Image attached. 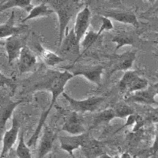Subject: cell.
<instances>
[{
  "label": "cell",
  "mask_w": 158,
  "mask_h": 158,
  "mask_svg": "<svg viewBox=\"0 0 158 158\" xmlns=\"http://www.w3.org/2000/svg\"><path fill=\"white\" fill-rule=\"evenodd\" d=\"M48 2L52 9L59 17V46H60L64 37L65 31L67 29V25L80 6L78 5L79 2H76L75 0H50Z\"/></svg>",
  "instance_id": "obj_2"
},
{
  "label": "cell",
  "mask_w": 158,
  "mask_h": 158,
  "mask_svg": "<svg viewBox=\"0 0 158 158\" xmlns=\"http://www.w3.org/2000/svg\"><path fill=\"white\" fill-rule=\"evenodd\" d=\"M158 83L150 85L147 88L140 91H136L132 94H126V101L130 102L138 103L142 104H157V101L155 100V97L157 94Z\"/></svg>",
  "instance_id": "obj_6"
},
{
  "label": "cell",
  "mask_w": 158,
  "mask_h": 158,
  "mask_svg": "<svg viewBox=\"0 0 158 158\" xmlns=\"http://www.w3.org/2000/svg\"><path fill=\"white\" fill-rule=\"evenodd\" d=\"M32 0H3L0 3V13L13 7H20L29 13L33 8Z\"/></svg>",
  "instance_id": "obj_22"
},
{
  "label": "cell",
  "mask_w": 158,
  "mask_h": 158,
  "mask_svg": "<svg viewBox=\"0 0 158 158\" xmlns=\"http://www.w3.org/2000/svg\"><path fill=\"white\" fill-rule=\"evenodd\" d=\"M138 76H139V74H138V71H137V70H127V71H125L123 76L118 82V88H119V91L121 92V94L127 93L132 81Z\"/></svg>",
  "instance_id": "obj_24"
},
{
  "label": "cell",
  "mask_w": 158,
  "mask_h": 158,
  "mask_svg": "<svg viewBox=\"0 0 158 158\" xmlns=\"http://www.w3.org/2000/svg\"><path fill=\"white\" fill-rule=\"evenodd\" d=\"M62 68L70 72L73 76H84L87 80L95 83L98 86L101 85V77L104 70L103 65H76L74 63Z\"/></svg>",
  "instance_id": "obj_3"
},
{
  "label": "cell",
  "mask_w": 158,
  "mask_h": 158,
  "mask_svg": "<svg viewBox=\"0 0 158 158\" xmlns=\"http://www.w3.org/2000/svg\"><path fill=\"white\" fill-rule=\"evenodd\" d=\"M81 148L87 158H97L104 153L103 143L95 139H89L88 138L84 142Z\"/></svg>",
  "instance_id": "obj_20"
},
{
  "label": "cell",
  "mask_w": 158,
  "mask_h": 158,
  "mask_svg": "<svg viewBox=\"0 0 158 158\" xmlns=\"http://www.w3.org/2000/svg\"><path fill=\"white\" fill-rule=\"evenodd\" d=\"M0 76H1V77H2V74H1V72H0Z\"/></svg>",
  "instance_id": "obj_37"
},
{
  "label": "cell",
  "mask_w": 158,
  "mask_h": 158,
  "mask_svg": "<svg viewBox=\"0 0 158 158\" xmlns=\"http://www.w3.org/2000/svg\"><path fill=\"white\" fill-rule=\"evenodd\" d=\"M148 85H149V81L147 79L138 76L132 81L126 94H132V93H135L136 91H140V90L147 88Z\"/></svg>",
  "instance_id": "obj_28"
},
{
  "label": "cell",
  "mask_w": 158,
  "mask_h": 158,
  "mask_svg": "<svg viewBox=\"0 0 158 158\" xmlns=\"http://www.w3.org/2000/svg\"><path fill=\"white\" fill-rule=\"evenodd\" d=\"M15 11H12L9 19L4 24L0 25V39L8 38L14 35H19L26 28V25H22L19 27L15 26Z\"/></svg>",
  "instance_id": "obj_19"
},
{
  "label": "cell",
  "mask_w": 158,
  "mask_h": 158,
  "mask_svg": "<svg viewBox=\"0 0 158 158\" xmlns=\"http://www.w3.org/2000/svg\"><path fill=\"white\" fill-rule=\"evenodd\" d=\"M74 76L70 74V72L65 70L63 72L56 71V70H51L48 71L43 79L40 80L37 85H34V88L32 90H40V89H47L52 93V100H51L50 105L47 109L42 112L40 120L38 122V125L35 130L34 133L32 135L29 140L26 143L28 147L36 146V142L38 140L41 130L45 123V121L47 119L51 110L54 107L57 98L64 92L65 85L70 81Z\"/></svg>",
  "instance_id": "obj_1"
},
{
  "label": "cell",
  "mask_w": 158,
  "mask_h": 158,
  "mask_svg": "<svg viewBox=\"0 0 158 158\" xmlns=\"http://www.w3.org/2000/svg\"><path fill=\"white\" fill-rule=\"evenodd\" d=\"M2 137L0 136V153H1V150H2Z\"/></svg>",
  "instance_id": "obj_32"
},
{
  "label": "cell",
  "mask_w": 158,
  "mask_h": 158,
  "mask_svg": "<svg viewBox=\"0 0 158 158\" xmlns=\"http://www.w3.org/2000/svg\"><path fill=\"white\" fill-rule=\"evenodd\" d=\"M120 158H131V155L129 154V153H123L122 155H121Z\"/></svg>",
  "instance_id": "obj_30"
},
{
  "label": "cell",
  "mask_w": 158,
  "mask_h": 158,
  "mask_svg": "<svg viewBox=\"0 0 158 158\" xmlns=\"http://www.w3.org/2000/svg\"><path fill=\"white\" fill-rule=\"evenodd\" d=\"M22 102L23 100H19L17 101H7L0 107V136H3L4 132L6 131V122L12 116L15 108Z\"/></svg>",
  "instance_id": "obj_14"
},
{
  "label": "cell",
  "mask_w": 158,
  "mask_h": 158,
  "mask_svg": "<svg viewBox=\"0 0 158 158\" xmlns=\"http://www.w3.org/2000/svg\"><path fill=\"white\" fill-rule=\"evenodd\" d=\"M20 129V121L16 113L13 114L12 127L10 130L6 131L2 136V150L0 153V158H5L9 153L10 150L18 139Z\"/></svg>",
  "instance_id": "obj_5"
},
{
  "label": "cell",
  "mask_w": 158,
  "mask_h": 158,
  "mask_svg": "<svg viewBox=\"0 0 158 158\" xmlns=\"http://www.w3.org/2000/svg\"><path fill=\"white\" fill-rule=\"evenodd\" d=\"M99 37L100 36L97 34V32H94V31H89V32H85L84 40L81 43H80V48L81 47L83 48L82 54L95 44Z\"/></svg>",
  "instance_id": "obj_27"
},
{
  "label": "cell",
  "mask_w": 158,
  "mask_h": 158,
  "mask_svg": "<svg viewBox=\"0 0 158 158\" xmlns=\"http://www.w3.org/2000/svg\"><path fill=\"white\" fill-rule=\"evenodd\" d=\"M115 118V113H114L112 108L99 111L94 115V119L92 122V126L90 127L89 129H93V128H95L100 125H103V124L109 123Z\"/></svg>",
  "instance_id": "obj_21"
},
{
  "label": "cell",
  "mask_w": 158,
  "mask_h": 158,
  "mask_svg": "<svg viewBox=\"0 0 158 158\" xmlns=\"http://www.w3.org/2000/svg\"><path fill=\"white\" fill-rule=\"evenodd\" d=\"M59 47L61 48V52L64 54L75 53V54L80 56V44L76 40L74 29H72L69 32L68 28H67L65 31L63 41Z\"/></svg>",
  "instance_id": "obj_16"
},
{
  "label": "cell",
  "mask_w": 158,
  "mask_h": 158,
  "mask_svg": "<svg viewBox=\"0 0 158 158\" xmlns=\"http://www.w3.org/2000/svg\"><path fill=\"white\" fill-rule=\"evenodd\" d=\"M15 152H16V155L18 158H32L30 149L24 141L23 131L20 135L19 143H18Z\"/></svg>",
  "instance_id": "obj_26"
},
{
  "label": "cell",
  "mask_w": 158,
  "mask_h": 158,
  "mask_svg": "<svg viewBox=\"0 0 158 158\" xmlns=\"http://www.w3.org/2000/svg\"><path fill=\"white\" fill-rule=\"evenodd\" d=\"M48 158H52V154L49 155V157H48Z\"/></svg>",
  "instance_id": "obj_35"
},
{
  "label": "cell",
  "mask_w": 158,
  "mask_h": 158,
  "mask_svg": "<svg viewBox=\"0 0 158 158\" xmlns=\"http://www.w3.org/2000/svg\"><path fill=\"white\" fill-rule=\"evenodd\" d=\"M56 138V133L52 128L46 126L44 130L41 140L40 142L36 158H44L52 151L53 144Z\"/></svg>",
  "instance_id": "obj_10"
},
{
  "label": "cell",
  "mask_w": 158,
  "mask_h": 158,
  "mask_svg": "<svg viewBox=\"0 0 158 158\" xmlns=\"http://www.w3.org/2000/svg\"><path fill=\"white\" fill-rule=\"evenodd\" d=\"M75 158H76V157H75Z\"/></svg>",
  "instance_id": "obj_38"
},
{
  "label": "cell",
  "mask_w": 158,
  "mask_h": 158,
  "mask_svg": "<svg viewBox=\"0 0 158 158\" xmlns=\"http://www.w3.org/2000/svg\"><path fill=\"white\" fill-rule=\"evenodd\" d=\"M75 1H76V2H80V1H81V0H75Z\"/></svg>",
  "instance_id": "obj_36"
},
{
  "label": "cell",
  "mask_w": 158,
  "mask_h": 158,
  "mask_svg": "<svg viewBox=\"0 0 158 158\" xmlns=\"http://www.w3.org/2000/svg\"><path fill=\"white\" fill-rule=\"evenodd\" d=\"M89 138V133H83L81 135H73V136H63L59 138L60 147L63 150L70 153L72 158H75L74 155V150L81 147L84 142Z\"/></svg>",
  "instance_id": "obj_8"
},
{
  "label": "cell",
  "mask_w": 158,
  "mask_h": 158,
  "mask_svg": "<svg viewBox=\"0 0 158 158\" xmlns=\"http://www.w3.org/2000/svg\"><path fill=\"white\" fill-rule=\"evenodd\" d=\"M34 48L35 52L37 53L38 56L41 58L44 63L49 67H54L56 65L65 61L64 58L59 56V55L56 54L51 51L44 48L40 45V44H36L34 46Z\"/></svg>",
  "instance_id": "obj_18"
},
{
  "label": "cell",
  "mask_w": 158,
  "mask_h": 158,
  "mask_svg": "<svg viewBox=\"0 0 158 158\" xmlns=\"http://www.w3.org/2000/svg\"><path fill=\"white\" fill-rule=\"evenodd\" d=\"M104 17L111 18L117 22H122L124 24H130V25L135 26V28H139L140 26L136 15L132 10H110L104 13Z\"/></svg>",
  "instance_id": "obj_11"
},
{
  "label": "cell",
  "mask_w": 158,
  "mask_h": 158,
  "mask_svg": "<svg viewBox=\"0 0 158 158\" xmlns=\"http://www.w3.org/2000/svg\"><path fill=\"white\" fill-rule=\"evenodd\" d=\"M90 19L91 12L88 6H85L77 15L74 27L73 29L76 36V40L79 44L81 43V40L85 34L87 29L89 27Z\"/></svg>",
  "instance_id": "obj_7"
},
{
  "label": "cell",
  "mask_w": 158,
  "mask_h": 158,
  "mask_svg": "<svg viewBox=\"0 0 158 158\" xmlns=\"http://www.w3.org/2000/svg\"><path fill=\"white\" fill-rule=\"evenodd\" d=\"M111 41L116 44L114 52H116L119 48H123L126 45H131V46H137L138 44L142 42L139 35L136 34L135 32H123L115 35Z\"/></svg>",
  "instance_id": "obj_17"
},
{
  "label": "cell",
  "mask_w": 158,
  "mask_h": 158,
  "mask_svg": "<svg viewBox=\"0 0 158 158\" xmlns=\"http://www.w3.org/2000/svg\"><path fill=\"white\" fill-rule=\"evenodd\" d=\"M62 95L69 102L70 108L77 113L94 112L97 111L101 104L105 101V97H91L86 100L77 101L65 93H63Z\"/></svg>",
  "instance_id": "obj_4"
},
{
  "label": "cell",
  "mask_w": 158,
  "mask_h": 158,
  "mask_svg": "<svg viewBox=\"0 0 158 158\" xmlns=\"http://www.w3.org/2000/svg\"><path fill=\"white\" fill-rule=\"evenodd\" d=\"M101 27H100L99 31L97 32V34H98L99 36H101V33H102L103 32H104V31H109L114 29V25L113 24H112V22H111V20H110V18H106V17L101 16Z\"/></svg>",
  "instance_id": "obj_29"
},
{
  "label": "cell",
  "mask_w": 158,
  "mask_h": 158,
  "mask_svg": "<svg viewBox=\"0 0 158 158\" xmlns=\"http://www.w3.org/2000/svg\"><path fill=\"white\" fill-rule=\"evenodd\" d=\"M18 70L20 74H23L32 69L36 63V55L28 46L25 45L20 52Z\"/></svg>",
  "instance_id": "obj_12"
},
{
  "label": "cell",
  "mask_w": 158,
  "mask_h": 158,
  "mask_svg": "<svg viewBox=\"0 0 158 158\" xmlns=\"http://www.w3.org/2000/svg\"><path fill=\"white\" fill-rule=\"evenodd\" d=\"M97 158H111V156H108V155H107L106 153H104V154L101 155V156H98Z\"/></svg>",
  "instance_id": "obj_31"
},
{
  "label": "cell",
  "mask_w": 158,
  "mask_h": 158,
  "mask_svg": "<svg viewBox=\"0 0 158 158\" xmlns=\"http://www.w3.org/2000/svg\"><path fill=\"white\" fill-rule=\"evenodd\" d=\"M53 13H54V10L51 7H48L45 4V2H43L40 5L33 6V8L29 11V15L27 17H25L22 20V22L25 23V22H27L30 19H34V18H40V17H48L52 15V14H53Z\"/></svg>",
  "instance_id": "obj_23"
},
{
  "label": "cell",
  "mask_w": 158,
  "mask_h": 158,
  "mask_svg": "<svg viewBox=\"0 0 158 158\" xmlns=\"http://www.w3.org/2000/svg\"><path fill=\"white\" fill-rule=\"evenodd\" d=\"M5 44V43H1V42H0V46H1V45H4Z\"/></svg>",
  "instance_id": "obj_34"
},
{
  "label": "cell",
  "mask_w": 158,
  "mask_h": 158,
  "mask_svg": "<svg viewBox=\"0 0 158 158\" xmlns=\"http://www.w3.org/2000/svg\"><path fill=\"white\" fill-rule=\"evenodd\" d=\"M4 45L7 52L8 63L10 64L19 57L20 52L25 44L23 39L20 37L19 35H14L7 38Z\"/></svg>",
  "instance_id": "obj_13"
},
{
  "label": "cell",
  "mask_w": 158,
  "mask_h": 158,
  "mask_svg": "<svg viewBox=\"0 0 158 158\" xmlns=\"http://www.w3.org/2000/svg\"><path fill=\"white\" fill-rule=\"evenodd\" d=\"M148 2H150L151 4H153V3H155V2H156V0H147Z\"/></svg>",
  "instance_id": "obj_33"
},
{
  "label": "cell",
  "mask_w": 158,
  "mask_h": 158,
  "mask_svg": "<svg viewBox=\"0 0 158 158\" xmlns=\"http://www.w3.org/2000/svg\"><path fill=\"white\" fill-rule=\"evenodd\" d=\"M136 59V51H128L118 56L114 63L111 74L116 71H127L133 67L134 62Z\"/></svg>",
  "instance_id": "obj_15"
},
{
  "label": "cell",
  "mask_w": 158,
  "mask_h": 158,
  "mask_svg": "<svg viewBox=\"0 0 158 158\" xmlns=\"http://www.w3.org/2000/svg\"><path fill=\"white\" fill-rule=\"evenodd\" d=\"M62 131H67L72 135H77L85 133L86 130L83 125L82 118L79 116L77 112L73 111L63 123Z\"/></svg>",
  "instance_id": "obj_9"
},
{
  "label": "cell",
  "mask_w": 158,
  "mask_h": 158,
  "mask_svg": "<svg viewBox=\"0 0 158 158\" xmlns=\"http://www.w3.org/2000/svg\"><path fill=\"white\" fill-rule=\"evenodd\" d=\"M112 109L115 113V118H123L135 113V109L125 103L116 104L114 108H112Z\"/></svg>",
  "instance_id": "obj_25"
}]
</instances>
